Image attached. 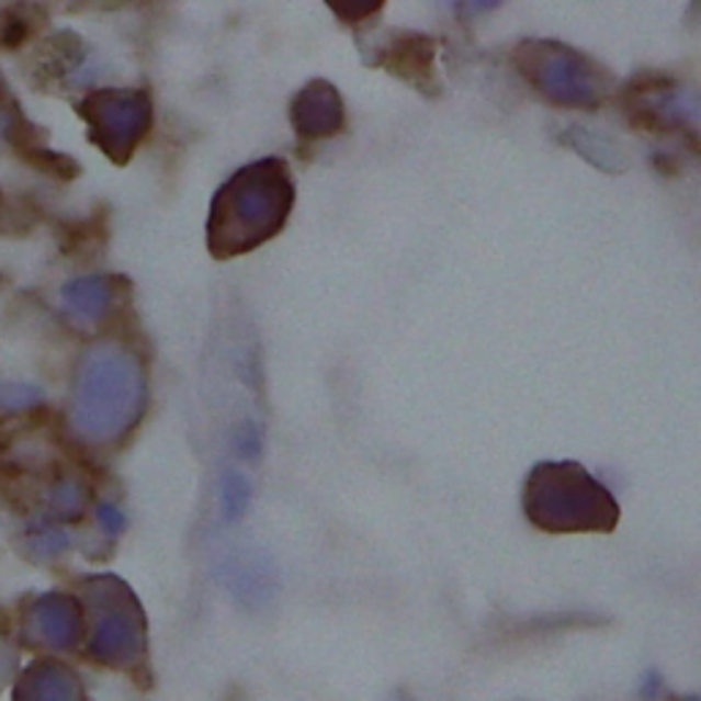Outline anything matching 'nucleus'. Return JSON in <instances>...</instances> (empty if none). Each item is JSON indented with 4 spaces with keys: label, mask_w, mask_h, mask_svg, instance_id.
<instances>
[{
    "label": "nucleus",
    "mask_w": 701,
    "mask_h": 701,
    "mask_svg": "<svg viewBox=\"0 0 701 701\" xmlns=\"http://www.w3.org/2000/svg\"><path fill=\"white\" fill-rule=\"evenodd\" d=\"M247 501H250V483H247L245 474L239 472H228L223 477V510L228 521H236V518L245 512Z\"/></svg>",
    "instance_id": "9d476101"
},
{
    "label": "nucleus",
    "mask_w": 701,
    "mask_h": 701,
    "mask_svg": "<svg viewBox=\"0 0 701 701\" xmlns=\"http://www.w3.org/2000/svg\"><path fill=\"white\" fill-rule=\"evenodd\" d=\"M88 392L91 395H86V414L99 433H121L140 419L146 406V378L126 353H104L93 364Z\"/></svg>",
    "instance_id": "39448f33"
},
{
    "label": "nucleus",
    "mask_w": 701,
    "mask_h": 701,
    "mask_svg": "<svg viewBox=\"0 0 701 701\" xmlns=\"http://www.w3.org/2000/svg\"><path fill=\"white\" fill-rule=\"evenodd\" d=\"M562 143L570 148H576L587 162H592L595 168L600 170H609V173H620V170L627 168L625 162V154L609 140V137L598 135V132H589L581 129V126H573L562 135Z\"/></svg>",
    "instance_id": "1a4fd4ad"
},
{
    "label": "nucleus",
    "mask_w": 701,
    "mask_h": 701,
    "mask_svg": "<svg viewBox=\"0 0 701 701\" xmlns=\"http://www.w3.org/2000/svg\"><path fill=\"white\" fill-rule=\"evenodd\" d=\"M521 80L554 108L600 110L617 80L600 60L556 38H523L510 55Z\"/></svg>",
    "instance_id": "7ed1b4c3"
},
{
    "label": "nucleus",
    "mask_w": 701,
    "mask_h": 701,
    "mask_svg": "<svg viewBox=\"0 0 701 701\" xmlns=\"http://www.w3.org/2000/svg\"><path fill=\"white\" fill-rule=\"evenodd\" d=\"M234 446L236 452H239L241 457H247V461H256L258 455H261L263 450V441H261V428H258L252 419H245V422L236 428V439H234Z\"/></svg>",
    "instance_id": "9b49d317"
},
{
    "label": "nucleus",
    "mask_w": 701,
    "mask_h": 701,
    "mask_svg": "<svg viewBox=\"0 0 701 701\" xmlns=\"http://www.w3.org/2000/svg\"><path fill=\"white\" fill-rule=\"evenodd\" d=\"M296 203L294 176L283 157H263L228 176L214 192L206 247L214 261H234L283 234Z\"/></svg>",
    "instance_id": "f257e3e1"
},
{
    "label": "nucleus",
    "mask_w": 701,
    "mask_h": 701,
    "mask_svg": "<svg viewBox=\"0 0 701 701\" xmlns=\"http://www.w3.org/2000/svg\"><path fill=\"white\" fill-rule=\"evenodd\" d=\"M291 126L302 143H318L346 132V102L329 80H310L291 99Z\"/></svg>",
    "instance_id": "6e6552de"
},
{
    "label": "nucleus",
    "mask_w": 701,
    "mask_h": 701,
    "mask_svg": "<svg viewBox=\"0 0 701 701\" xmlns=\"http://www.w3.org/2000/svg\"><path fill=\"white\" fill-rule=\"evenodd\" d=\"M523 516L543 532H614V494L578 461H540L523 483Z\"/></svg>",
    "instance_id": "f03ea898"
},
{
    "label": "nucleus",
    "mask_w": 701,
    "mask_h": 701,
    "mask_svg": "<svg viewBox=\"0 0 701 701\" xmlns=\"http://www.w3.org/2000/svg\"><path fill=\"white\" fill-rule=\"evenodd\" d=\"M99 140L118 162L132 157L154 124V108L146 91H110L93 99Z\"/></svg>",
    "instance_id": "0eeeda50"
},
{
    "label": "nucleus",
    "mask_w": 701,
    "mask_h": 701,
    "mask_svg": "<svg viewBox=\"0 0 701 701\" xmlns=\"http://www.w3.org/2000/svg\"><path fill=\"white\" fill-rule=\"evenodd\" d=\"M631 126L649 135H688L697 143V102L664 71H638L617 91Z\"/></svg>",
    "instance_id": "20e7f679"
},
{
    "label": "nucleus",
    "mask_w": 701,
    "mask_h": 701,
    "mask_svg": "<svg viewBox=\"0 0 701 701\" xmlns=\"http://www.w3.org/2000/svg\"><path fill=\"white\" fill-rule=\"evenodd\" d=\"M362 55L370 66L389 71L392 77L417 88L425 97H436L441 91L439 69H436L439 42L428 33L397 27V31H389L384 38L370 44V53Z\"/></svg>",
    "instance_id": "423d86ee"
},
{
    "label": "nucleus",
    "mask_w": 701,
    "mask_h": 701,
    "mask_svg": "<svg viewBox=\"0 0 701 701\" xmlns=\"http://www.w3.org/2000/svg\"><path fill=\"white\" fill-rule=\"evenodd\" d=\"M335 14L346 22V25H362V22H373L375 14L384 11V3L375 5H332Z\"/></svg>",
    "instance_id": "f8f14e48"
}]
</instances>
